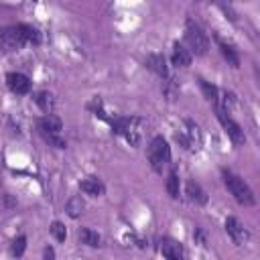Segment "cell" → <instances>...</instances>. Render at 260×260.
Instances as JSON below:
<instances>
[{
    "instance_id": "52a82bcc",
    "label": "cell",
    "mask_w": 260,
    "mask_h": 260,
    "mask_svg": "<svg viewBox=\"0 0 260 260\" xmlns=\"http://www.w3.org/2000/svg\"><path fill=\"white\" fill-rule=\"evenodd\" d=\"M7 85L17 96H27L31 92V79L25 73H19V71L7 73Z\"/></svg>"
},
{
    "instance_id": "484cf974",
    "label": "cell",
    "mask_w": 260,
    "mask_h": 260,
    "mask_svg": "<svg viewBox=\"0 0 260 260\" xmlns=\"http://www.w3.org/2000/svg\"><path fill=\"white\" fill-rule=\"evenodd\" d=\"M193 240H195V244H199V246H207V234L203 232V228H195V230H193Z\"/></svg>"
},
{
    "instance_id": "4fadbf2b",
    "label": "cell",
    "mask_w": 260,
    "mask_h": 260,
    "mask_svg": "<svg viewBox=\"0 0 260 260\" xmlns=\"http://www.w3.org/2000/svg\"><path fill=\"white\" fill-rule=\"evenodd\" d=\"M191 59H193V55L189 53V49H185L181 43H175L173 45V55H171V61H173V65L175 67H189L191 65Z\"/></svg>"
},
{
    "instance_id": "7c38bea8",
    "label": "cell",
    "mask_w": 260,
    "mask_h": 260,
    "mask_svg": "<svg viewBox=\"0 0 260 260\" xmlns=\"http://www.w3.org/2000/svg\"><path fill=\"white\" fill-rule=\"evenodd\" d=\"M79 189L90 195V197H102L106 193V185L102 183V179L98 177H85L81 183H79Z\"/></svg>"
},
{
    "instance_id": "3957f363",
    "label": "cell",
    "mask_w": 260,
    "mask_h": 260,
    "mask_svg": "<svg viewBox=\"0 0 260 260\" xmlns=\"http://www.w3.org/2000/svg\"><path fill=\"white\" fill-rule=\"evenodd\" d=\"M222 175H224V185H226V189L232 193V197L240 203V205H246V207H252V205H256V197H254V191L248 187V183L242 179V177H238V175H234L232 171H222Z\"/></svg>"
},
{
    "instance_id": "ba28073f",
    "label": "cell",
    "mask_w": 260,
    "mask_h": 260,
    "mask_svg": "<svg viewBox=\"0 0 260 260\" xmlns=\"http://www.w3.org/2000/svg\"><path fill=\"white\" fill-rule=\"evenodd\" d=\"M226 232H228V236L236 242V244H246L248 240H250V234H248V230L242 226V222L238 220V218H234V215H230V218H226Z\"/></svg>"
},
{
    "instance_id": "ac0fdd59",
    "label": "cell",
    "mask_w": 260,
    "mask_h": 260,
    "mask_svg": "<svg viewBox=\"0 0 260 260\" xmlns=\"http://www.w3.org/2000/svg\"><path fill=\"white\" fill-rule=\"evenodd\" d=\"M83 209H85V201H83L81 195H73L65 203V211H67L69 218H79L83 213Z\"/></svg>"
},
{
    "instance_id": "277c9868",
    "label": "cell",
    "mask_w": 260,
    "mask_h": 260,
    "mask_svg": "<svg viewBox=\"0 0 260 260\" xmlns=\"http://www.w3.org/2000/svg\"><path fill=\"white\" fill-rule=\"evenodd\" d=\"M147 157H149V163H151L153 171L155 173H163L165 167L171 163V147H169V143L163 137H155L151 141V145H149Z\"/></svg>"
},
{
    "instance_id": "e0dca14e",
    "label": "cell",
    "mask_w": 260,
    "mask_h": 260,
    "mask_svg": "<svg viewBox=\"0 0 260 260\" xmlns=\"http://www.w3.org/2000/svg\"><path fill=\"white\" fill-rule=\"evenodd\" d=\"M215 41H218V45H220V51H222V55L228 59V63H230L232 67H240V55H238V51L234 49V45H230V43H224L220 37H215Z\"/></svg>"
},
{
    "instance_id": "cb8c5ba5",
    "label": "cell",
    "mask_w": 260,
    "mask_h": 260,
    "mask_svg": "<svg viewBox=\"0 0 260 260\" xmlns=\"http://www.w3.org/2000/svg\"><path fill=\"white\" fill-rule=\"evenodd\" d=\"M88 110H90L94 116H100L102 120H108V122H110V118H108V116H106V112H104V102H102V98H98V96H96V98L88 104Z\"/></svg>"
},
{
    "instance_id": "2e32d148",
    "label": "cell",
    "mask_w": 260,
    "mask_h": 260,
    "mask_svg": "<svg viewBox=\"0 0 260 260\" xmlns=\"http://www.w3.org/2000/svg\"><path fill=\"white\" fill-rule=\"evenodd\" d=\"M183 133L187 135V139L191 143V149H199V145H201V130H199V126L191 118L185 120V130H183Z\"/></svg>"
},
{
    "instance_id": "4316f807",
    "label": "cell",
    "mask_w": 260,
    "mask_h": 260,
    "mask_svg": "<svg viewBox=\"0 0 260 260\" xmlns=\"http://www.w3.org/2000/svg\"><path fill=\"white\" fill-rule=\"evenodd\" d=\"M175 141H177V143H179L183 149H191V143H189V139H187V135L183 133V130H181V133H177V135H175Z\"/></svg>"
},
{
    "instance_id": "603a6c76",
    "label": "cell",
    "mask_w": 260,
    "mask_h": 260,
    "mask_svg": "<svg viewBox=\"0 0 260 260\" xmlns=\"http://www.w3.org/2000/svg\"><path fill=\"white\" fill-rule=\"evenodd\" d=\"M167 193L173 197V199H177L179 197V175H177V171L173 169L171 173H169V177H167Z\"/></svg>"
},
{
    "instance_id": "44dd1931",
    "label": "cell",
    "mask_w": 260,
    "mask_h": 260,
    "mask_svg": "<svg viewBox=\"0 0 260 260\" xmlns=\"http://www.w3.org/2000/svg\"><path fill=\"white\" fill-rule=\"evenodd\" d=\"M179 92H181V88H179V83H177V79L175 77H167L165 81H163V94L167 96V100H177L179 98Z\"/></svg>"
},
{
    "instance_id": "9a60e30c",
    "label": "cell",
    "mask_w": 260,
    "mask_h": 260,
    "mask_svg": "<svg viewBox=\"0 0 260 260\" xmlns=\"http://www.w3.org/2000/svg\"><path fill=\"white\" fill-rule=\"evenodd\" d=\"M35 104L41 108V112H45V116H49V114H53V108H55V100H53V94L51 92H37L35 94Z\"/></svg>"
},
{
    "instance_id": "6da1fadb",
    "label": "cell",
    "mask_w": 260,
    "mask_h": 260,
    "mask_svg": "<svg viewBox=\"0 0 260 260\" xmlns=\"http://www.w3.org/2000/svg\"><path fill=\"white\" fill-rule=\"evenodd\" d=\"M41 43V33L25 23L11 25L0 31V49L5 53L21 51L25 45H39Z\"/></svg>"
},
{
    "instance_id": "7a4b0ae2",
    "label": "cell",
    "mask_w": 260,
    "mask_h": 260,
    "mask_svg": "<svg viewBox=\"0 0 260 260\" xmlns=\"http://www.w3.org/2000/svg\"><path fill=\"white\" fill-rule=\"evenodd\" d=\"M37 130H39V135L45 139V143H49L51 147H55V149H65V147H67V143H65L63 137H61L63 122H61V118H57L55 114L41 116V118L37 120Z\"/></svg>"
},
{
    "instance_id": "9c48e42d",
    "label": "cell",
    "mask_w": 260,
    "mask_h": 260,
    "mask_svg": "<svg viewBox=\"0 0 260 260\" xmlns=\"http://www.w3.org/2000/svg\"><path fill=\"white\" fill-rule=\"evenodd\" d=\"M159 248H161V252H163V256H165L167 260H185L183 246H181V242H177L175 238H169V236L161 238Z\"/></svg>"
},
{
    "instance_id": "7402d4cb",
    "label": "cell",
    "mask_w": 260,
    "mask_h": 260,
    "mask_svg": "<svg viewBox=\"0 0 260 260\" xmlns=\"http://www.w3.org/2000/svg\"><path fill=\"white\" fill-rule=\"evenodd\" d=\"M25 250H27V236L21 234V236H17V238L11 242V254H13L15 258H21V256L25 254Z\"/></svg>"
},
{
    "instance_id": "8992f818",
    "label": "cell",
    "mask_w": 260,
    "mask_h": 260,
    "mask_svg": "<svg viewBox=\"0 0 260 260\" xmlns=\"http://www.w3.org/2000/svg\"><path fill=\"white\" fill-rule=\"evenodd\" d=\"M215 116H218V120H220V124L224 126V130H226V135H228V139L236 145V147H242L244 143H246V135H244V130H242V126L228 114V112H224V110H218L215 108Z\"/></svg>"
},
{
    "instance_id": "ffe728a7",
    "label": "cell",
    "mask_w": 260,
    "mask_h": 260,
    "mask_svg": "<svg viewBox=\"0 0 260 260\" xmlns=\"http://www.w3.org/2000/svg\"><path fill=\"white\" fill-rule=\"evenodd\" d=\"M199 81V88H201V92H203V98L209 102V104H218V98H220V90L211 83V81H207V79H203V77H199L197 79Z\"/></svg>"
},
{
    "instance_id": "8fae6325",
    "label": "cell",
    "mask_w": 260,
    "mask_h": 260,
    "mask_svg": "<svg viewBox=\"0 0 260 260\" xmlns=\"http://www.w3.org/2000/svg\"><path fill=\"white\" fill-rule=\"evenodd\" d=\"M185 195H187V199H189L191 203H195V205H205V203H207V193H205L203 187H201L197 181H193V179L187 181V185H185Z\"/></svg>"
},
{
    "instance_id": "d4e9b609",
    "label": "cell",
    "mask_w": 260,
    "mask_h": 260,
    "mask_svg": "<svg viewBox=\"0 0 260 260\" xmlns=\"http://www.w3.org/2000/svg\"><path fill=\"white\" fill-rule=\"evenodd\" d=\"M49 232H51V236H53L57 242H65V238H67V230H65V226H63L61 222H53V224L49 226Z\"/></svg>"
},
{
    "instance_id": "5b68a950",
    "label": "cell",
    "mask_w": 260,
    "mask_h": 260,
    "mask_svg": "<svg viewBox=\"0 0 260 260\" xmlns=\"http://www.w3.org/2000/svg\"><path fill=\"white\" fill-rule=\"evenodd\" d=\"M185 41H187V45H189V53L193 55H205L207 53V49H209V39H207V35L203 33V29L193 21V19H187V23H185Z\"/></svg>"
},
{
    "instance_id": "d6986e66",
    "label": "cell",
    "mask_w": 260,
    "mask_h": 260,
    "mask_svg": "<svg viewBox=\"0 0 260 260\" xmlns=\"http://www.w3.org/2000/svg\"><path fill=\"white\" fill-rule=\"evenodd\" d=\"M77 238H79V242H81V244H85V246H90V248H98V246H102V238H100V234H98V232H94L92 228H81V230H79V234H77Z\"/></svg>"
},
{
    "instance_id": "5bb4252c",
    "label": "cell",
    "mask_w": 260,
    "mask_h": 260,
    "mask_svg": "<svg viewBox=\"0 0 260 260\" xmlns=\"http://www.w3.org/2000/svg\"><path fill=\"white\" fill-rule=\"evenodd\" d=\"M124 139L130 143V147H139L141 145V118H137V116L130 118V126L124 133Z\"/></svg>"
},
{
    "instance_id": "30bf717a",
    "label": "cell",
    "mask_w": 260,
    "mask_h": 260,
    "mask_svg": "<svg viewBox=\"0 0 260 260\" xmlns=\"http://www.w3.org/2000/svg\"><path fill=\"white\" fill-rule=\"evenodd\" d=\"M145 65H147L153 73H157L161 79H167V77H169V65H167V57H165L163 53H151V55L147 57Z\"/></svg>"
},
{
    "instance_id": "83f0119b",
    "label": "cell",
    "mask_w": 260,
    "mask_h": 260,
    "mask_svg": "<svg viewBox=\"0 0 260 260\" xmlns=\"http://www.w3.org/2000/svg\"><path fill=\"white\" fill-rule=\"evenodd\" d=\"M43 260H55V250H53V246H45V250H43Z\"/></svg>"
}]
</instances>
